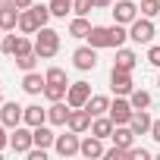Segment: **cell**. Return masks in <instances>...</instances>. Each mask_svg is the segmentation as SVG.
<instances>
[{
  "instance_id": "6da1fadb",
  "label": "cell",
  "mask_w": 160,
  "mask_h": 160,
  "mask_svg": "<svg viewBox=\"0 0 160 160\" xmlns=\"http://www.w3.org/2000/svg\"><path fill=\"white\" fill-rule=\"evenodd\" d=\"M57 50H60V32H53V28H38L35 32V53L41 57V60H50V57H57Z\"/></svg>"
},
{
  "instance_id": "7a4b0ae2",
  "label": "cell",
  "mask_w": 160,
  "mask_h": 160,
  "mask_svg": "<svg viewBox=\"0 0 160 160\" xmlns=\"http://www.w3.org/2000/svg\"><path fill=\"white\" fill-rule=\"evenodd\" d=\"M132 113H135V107H132V101H129V98L116 94V101H110V110H107V116H110L116 126H129Z\"/></svg>"
},
{
  "instance_id": "3957f363",
  "label": "cell",
  "mask_w": 160,
  "mask_h": 160,
  "mask_svg": "<svg viewBox=\"0 0 160 160\" xmlns=\"http://www.w3.org/2000/svg\"><path fill=\"white\" fill-rule=\"evenodd\" d=\"M129 38H132L135 44H151V41H154V22H151L148 16H138V19L129 25Z\"/></svg>"
},
{
  "instance_id": "277c9868",
  "label": "cell",
  "mask_w": 160,
  "mask_h": 160,
  "mask_svg": "<svg viewBox=\"0 0 160 160\" xmlns=\"http://www.w3.org/2000/svg\"><path fill=\"white\" fill-rule=\"evenodd\" d=\"M10 148L16 151V154H28L32 148H35V138H32V126H16L13 129V135H10Z\"/></svg>"
},
{
  "instance_id": "5b68a950",
  "label": "cell",
  "mask_w": 160,
  "mask_h": 160,
  "mask_svg": "<svg viewBox=\"0 0 160 160\" xmlns=\"http://www.w3.org/2000/svg\"><path fill=\"white\" fill-rule=\"evenodd\" d=\"M110 88H113V94H122V98H129L132 91H135V82H132V72H126V69H110Z\"/></svg>"
},
{
  "instance_id": "8992f818",
  "label": "cell",
  "mask_w": 160,
  "mask_h": 160,
  "mask_svg": "<svg viewBox=\"0 0 160 160\" xmlns=\"http://www.w3.org/2000/svg\"><path fill=\"white\" fill-rule=\"evenodd\" d=\"M110 13H113V22H119V25H132V22L138 19V3H135V0H116Z\"/></svg>"
},
{
  "instance_id": "52a82bcc",
  "label": "cell",
  "mask_w": 160,
  "mask_h": 160,
  "mask_svg": "<svg viewBox=\"0 0 160 160\" xmlns=\"http://www.w3.org/2000/svg\"><path fill=\"white\" fill-rule=\"evenodd\" d=\"M78 148H82V138H78V132H72V129L66 135H57V141H53V151L60 157H75Z\"/></svg>"
},
{
  "instance_id": "ba28073f",
  "label": "cell",
  "mask_w": 160,
  "mask_h": 160,
  "mask_svg": "<svg viewBox=\"0 0 160 160\" xmlns=\"http://www.w3.org/2000/svg\"><path fill=\"white\" fill-rule=\"evenodd\" d=\"M22 116H25V107H19L16 101H3L0 104V122H3L7 129L22 126Z\"/></svg>"
},
{
  "instance_id": "9c48e42d",
  "label": "cell",
  "mask_w": 160,
  "mask_h": 160,
  "mask_svg": "<svg viewBox=\"0 0 160 160\" xmlns=\"http://www.w3.org/2000/svg\"><path fill=\"white\" fill-rule=\"evenodd\" d=\"M72 66H75V69H82V72L94 69V66H98V47H91V44L75 47V53H72Z\"/></svg>"
},
{
  "instance_id": "30bf717a",
  "label": "cell",
  "mask_w": 160,
  "mask_h": 160,
  "mask_svg": "<svg viewBox=\"0 0 160 160\" xmlns=\"http://www.w3.org/2000/svg\"><path fill=\"white\" fill-rule=\"evenodd\" d=\"M88 98H91V85H88V82H72V85L66 88V104H69V107H85Z\"/></svg>"
},
{
  "instance_id": "8fae6325",
  "label": "cell",
  "mask_w": 160,
  "mask_h": 160,
  "mask_svg": "<svg viewBox=\"0 0 160 160\" xmlns=\"http://www.w3.org/2000/svg\"><path fill=\"white\" fill-rule=\"evenodd\" d=\"M91 119H94V116H91L85 107H72L66 129H72V132H78V135H82V132H88V129H91Z\"/></svg>"
},
{
  "instance_id": "7c38bea8",
  "label": "cell",
  "mask_w": 160,
  "mask_h": 160,
  "mask_svg": "<svg viewBox=\"0 0 160 160\" xmlns=\"http://www.w3.org/2000/svg\"><path fill=\"white\" fill-rule=\"evenodd\" d=\"M69 113H72L69 104L50 101V107H47V122H50V126H66V122H69Z\"/></svg>"
},
{
  "instance_id": "4fadbf2b",
  "label": "cell",
  "mask_w": 160,
  "mask_h": 160,
  "mask_svg": "<svg viewBox=\"0 0 160 160\" xmlns=\"http://www.w3.org/2000/svg\"><path fill=\"white\" fill-rule=\"evenodd\" d=\"M19 7L16 3H7V7H0V28L3 32H16L19 28Z\"/></svg>"
},
{
  "instance_id": "5bb4252c",
  "label": "cell",
  "mask_w": 160,
  "mask_h": 160,
  "mask_svg": "<svg viewBox=\"0 0 160 160\" xmlns=\"http://www.w3.org/2000/svg\"><path fill=\"white\" fill-rule=\"evenodd\" d=\"M104 138H98V135H88V138H82V148H78V154H82V157H104Z\"/></svg>"
},
{
  "instance_id": "9a60e30c",
  "label": "cell",
  "mask_w": 160,
  "mask_h": 160,
  "mask_svg": "<svg viewBox=\"0 0 160 160\" xmlns=\"http://www.w3.org/2000/svg\"><path fill=\"white\" fill-rule=\"evenodd\" d=\"M44 85H47V78L41 75V72H25V78H22V91L25 94H44Z\"/></svg>"
},
{
  "instance_id": "2e32d148",
  "label": "cell",
  "mask_w": 160,
  "mask_h": 160,
  "mask_svg": "<svg viewBox=\"0 0 160 160\" xmlns=\"http://www.w3.org/2000/svg\"><path fill=\"white\" fill-rule=\"evenodd\" d=\"M91 47H110V25H91V35L85 38Z\"/></svg>"
},
{
  "instance_id": "e0dca14e",
  "label": "cell",
  "mask_w": 160,
  "mask_h": 160,
  "mask_svg": "<svg viewBox=\"0 0 160 160\" xmlns=\"http://www.w3.org/2000/svg\"><path fill=\"white\" fill-rule=\"evenodd\" d=\"M22 122H25V126H32V129H35V126H44V122H47V110H44L41 104H28V107H25Z\"/></svg>"
},
{
  "instance_id": "ac0fdd59",
  "label": "cell",
  "mask_w": 160,
  "mask_h": 160,
  "mask_svg": "<svg viewBox=\"0 0 160 160\" xmlns=\"http://www.w3.org/2000/svg\"><path fill=\"white\" fill-rule=\"evenodd\" d=\"M151 116H148V110H135L132 113V119H129V126H132V132L135 135H151Z\"/></svg>"
},
{
  "instance_id": "d6986e66",
  "label": "cell",
  "mask_w": 160,
  "mask_h": 160,
  "mask_svg": "<svg viewBox=\"0 0 160 160\" xmlns=\"http://www.w3.org/2000/svg\"><path fill=\"white\" fill-rule=\"evenodd\" d=\"M32 138H35V148H44V151L53 148V141H57V135L50 132L47 122H44V126H35V129H32Z\"/></svg>"
},
{
  "instance_id": "ffe728a7",
  "label": "cell",
  "mask_w": 160,
  "mask_h": 160,
  "mask_svg": "<svg viewBox=\"0 0 160 160\" xmlns=\"http://www.w3.org/2000/svg\"><path fill=\"white\" fill-rule=\"evenodd\" d=\"M113 144L116 148H132L135 144V132H132V126H113Z\"/></svg>"
},
{
  "instance_id": "44dd1931",
  "label": "cell",
  "mask_w": 160,
  "mask_h": 160,
  "mask_svg": "<svg viewBox=\"0 0 160 160\" xmlns=\"http://www.w3.org/2000/svg\"><path fill=\"white\" fill-rule=\"evenodd\" d=\"M113 126H116V122H113L110 116H94V119H91V135L110 138V135H113Z\"/></svg>"
},
{
  "instance_id": "7402d4cb",
  "label": "cell",
  "mask_w": 160,
  "mask_h": 160,
  "mask_svg": "<svg viewBox=\"0 0 160 160\" xmlns=\"http://www.w3.org/2000/svg\"><path fill=\"white\" fill-rule=\"evenodd\" d=\"M135 63H138V57H135L129 47H116V63H113L116 69H126V72H132V69H135Z\"/></svg>"
},
{
  "instance_id": "603a6c76",
  "label": "cell",
  "mask_w": 160,
  "mask_h": 160,
  "mask_svg": "<svg viewBox=\"0 0 160 160\" xmlns=\"http://www.w3.org/2000/svg\"><path fill=\"white\" fill-rule=\"evenodd\" d=\"M85 110H88L91 116H104V113L110 110V98H104V94H91L88 104H85Z\"/></svg>"
},
{
  "instance_id": "cb8c5ba5",
  "label": "cell",
  "mask_w": 160,
  "mask_h": 160,
  "mask_svg": "<svg viewBox=\"0 0 160 160\" xmlns=\"http://www.w3.org/2000/svg\"><path fill=\"white\" fill-rule=\"evenodd\" d=\"M38 28H41V22L35 19V13H32V10H22V13H19V32H22V35H35Z\"/></svg>"
},
{
  "instance_id": "d4e9b609",
  "label": "cell",
  "mask_w": 160,
  "mask_h": 160,
  "mask_svg": "<svg viewBox=\"0 0 160 160\" xmlns=\"http://www.w3.org/2000/svg\"><path fill=\"white\" fill-rule=\"evenodd\" d=\"M69 35H72V38H88V35H91V22H88L85 16H75V19L69 22Z\"/></svg>"
},
{
  "instance_id": "484cf974",
  "label": "cell",
  "mask_w": 160,
  "mask_h": 160,
  "mask_svg": "<svg viewBox=\"0 0 160 160\" xmlns=\"http://www.w3.org/2000/svg\"><path fill=\"white\" fill-rule=\"evenodd\" d=\"M126 38H129V32H126V25H119V22H113V25H110V47H122V44H126Z\"/></svg>"
},
{
  "instance_id": "4316f807",
  "label": "cell",
  "mask_w": 160,
  "mask_h": 160,
  "mask_svg": "<svg viewBox=\"0 0 160 160\" xmlns=\"http://www.w3.org/2000/svg\"><path fill=\"white\" fill-rule=\"evenodd\" d=\"M66 88H69V85L47 82V85H44V98H47V101H63V98H66Z\"/></svg>"
},
{
  "instance_id": "83f0119b",
  "label": "cell",
  "mask_w": 160,
  "mask_h": 160,
  "mask_svg": "<svg viewBox=\"0 0 160 160\" xmlns=\"http://www.w3.org/2000/svg\"><path fill=\"white\" fill-rule=\"evenodd\" d=\"M129 101H132L135 110H148V107H151V94H148L144 88H135V91L129 94Z\"/></svg>"
},
{
  "instance_id": "f1b7e54d",
  "label": "cell",
  "mask_w": 160,
  "mask_h": 160,
  "mask_svg": "<svg viewBox=\"0 0 160 160\" xmlns=\"http://www.w3.org/2000/svg\"><path fill=\"white\" fill-rule=\"evenodd\" d=\"M16 44H19V35L16 32H7L3 38H0V50H3L7 57H16Z\"/></svg>"
},
{
  "instance_id": "f546056e",
  "label": "cell",
  "mask_w": 160,
  "mask_h": 160,
  "mask_svg": "<svg viewBox=\"0 0 160 160\" xmlns=\"http://www.w3.org/2000/svg\"><path fill=\"white\" fill-rule=\"evenodd\" d=\"M28 10H32V13H35V19L41 22V28H44V25L53 19V13H50V7H47V3H32Z\"/></svg>"
},
{
  "instance_id": "4dcf8cb0",
  "label": "cell",
  "mask_w": 160,
  "mask_h": 160,
  "mask_svg": "<svg viewBox=\"0 0 160 160\" xmlns=\"http://www.w3.org/2000/svg\"><path fill=\"white\" fill-rule=\"evenodd\" d=\"M38 60H41V57L32 50V53H22V57H16V66H19L22 72H32V69L38 66Z\"/></svg>"
},
{
  "instance_id": "1f68e13d",
  "label": "cell",
  "mask_w": 160,
  "mask_h": 160,
  "mask_svg": "<svg viewBox=\"0 0 160 160\" xmlns=\"http://www.w3.org/2000/svg\"><path fill=\"white\" fill-rule=\"evenodd\" d=\"M47 7H50V13H53L57 19H66V13L72 10V0H50Z\"/></svg>"
},
{
  "instance_id": "d6a6232c",
  "label": "cell",
  "mask_w": 160,
  "mask_h": 160,
  "mask_svg": "<svg viewBox=\"0 0 160 160\" xmlns=\"http://www.w3.org/2000/svg\"><path fill=\"white\" fill-rule=\"evenodd\" d=\"M138 10H141V16L154 19V16H160V0H141V3H138Z\"/></svg>"
},
{
  "instance_id": "836d02e7",
  "label": "cell",
  "mask_w": 160,
  "mask_h": 160,
  "mask_svg": "<svg viewBox=\"0 0 160 160\" xmlns=\"http://www.w3.org/2000/svg\"><path fill=\"white\" fill-rule=\"evenodd\" d=\"M91 10H98L94 0H72V13H75V16H88Z\"/></svg>"
},
{
  "instance_id": "e575fe53",
  "label": "cell",
  "mask_w": 160,
  "mask_h": 160,
  "mask_svg": "<svg viewBox=\"0 0 160 160\" xmlns=\"http://www.w3.org/2000/svg\"><path fill=\"white\" fill-rule=\"evenodd\" d=\"M126 160H151V151L148 148H126Z\"/></svg>"
},
{
  "instance_id": "d590c367",
  "label": "cell",
  "mask_w": 160,
  "mask_h": 160,
  "mask_svg": "<svg viewBox=\"0 0 160 160\" xmlns=\"http://www.w3.org/2000/svg\"><path fill=\"white\" fill-rule=\"evenodd\" d=\"M44 78H47V82H60V85H69V82H66V72H63L60 66H50V69L44 72Z\"/></svg>"
},
{
  "instance_id": "8d00e7d4",
  "label": "cell",
  "mask_w": 160,
  "mask_h": 160,
  "mask_svg": "<svg viewBox=\"0 0 160 160\" xmlns=\"http://www.w3.org/2000/svg\"><path fill=\"white\" fill-rule=\"evenodd\" d=\"M35 50V41H28L22 32H19V44H16V57H22V53H32Z\"/></svg>"
},
{
  "instance_id": "74e56055",
  "label": "cell",
  "mask_w": 160,
  "mask_h": 160,
  "mask_svg": "<svg viewBox=\"0 0 160 160\" xmlns=\"http://www.w3.org/2000/svg\"><path fill=\"white\" fill-rule=\"evenodd\" d=\"M104 157H107V160H126V148H116V144H113V148L104 151Z\"/></svg>"
},
{
  "instance_id": "f35d334b",
  "label": "cell",
  "mask_w": 160,
  "mask_h": 160,
  "mask_svg": "<svg viewBox=\"0 0 160 160\" xmlns=\"http://www.w3.org/2000/svg\"><path fill=\"white\" fill-rule=\"evenodd\" d=\"M148 63L160 69V44H151V47H148Z\"/></svg>"
},
{
  "instance_id": "ab89813d",
  "label": "cell",
  "mask_w": 160,
  "mask_h": 160,
  "mask_svg": "<svg viewBox=\"0 0 160 160\" xmlns=\"http://www.w3.org/2000/svg\"><path fill=\"white\" fill-rule=\"evenodd\" d=\"M25 157H28V160H44V157H47V151H44V148H32Z\"/></svg>"
},
{
  "instance_id": "60d3db41",
  "label": "cell",
  "mask_w": 160,
  "mask_h": 160,
  "mask_svg": "<svg viewBox=\"0 0 160 160\" xmlns=\"http://www.w3.org/2000/svg\"><path fill=\"white\" fill-rule=\"evenodd\" d=\"M10 148V135H7V126L0 122V151H7Z\"/></svg>"
},
{
  "instance_id": "b9f144b4",
  "label": "cell",
  "mask_w": 160,
  "mask_h": 160,
  "mask_svg": "<svg viewBox=\"0 0 160 160\" xmlns=\"http://www.w3.org/2000/svg\"><path fill=\"white\" fill-rule=\"evenodd\" d=\"M151 138L160 144V119H154V122H151Z\"/></svg>"
},
{
  "instance_id": "7bdbcfd3",
  "label": "cell",
  "mask_w": 160,
  "mask_h": 160,
  "mask_svg": "<svg viewBox=\"0 0 160 160\" xmlns=\"http://www.w3.org/2000/svg\"><path fill=\"white\" fill-rule=\"evenodd\" d=\"M13 3H16V7H19V10H28V7H32V3H35V0H13Z\"/></svg>"
},
{
  "instance_id": "ee69618b",
  "label": "cell",
  "mask_w": 160,
  "mask_h": 160,
  "mask_svg": "<svg viewBox=\"0 0 160 160\" xmlns=\"http://www.w3.org/2000/svg\"><path fill=\"white\" fill-rule=\"evenodd\" d=\"M94 7L98 10H107V7H113V0H94Z\"/></svg>"
},
{
  "instance_id": "f6af8a7d",
  "label": "cell",
  "mask_w": 160,
  "mask_h": 160,
  "mask_svg": "<svg viewBox=\"0 0 160 160\" xmlns=\"http://www.w3.org/2000/svg\"><path fill=\"white\" fill-rule=\"evenodd\" d=\"M7 3H13V0H0V7H7Z\"/></svg>"
},
{
  "instance_id": "bcb514c9",
  "label": "cell",
  "mask_w": 160,
  "mask_h": 160,
  "mask_svg": "<svg viewBox=\"0 0 160 160\" xmlns=\"http://www.w3.org/2000/svg\"><path fill=\"white\" fill-rule=\"evenodd\" d=\"M0 104H3V85H0Z\"/></svg>"
},
{
  "instance_id": "7dc6e473",
  "label": "cell",
  "mask_w": 160,
  "mask_h": 160,
  "mask_svg": "<svg viewBox=\"0 0 160 160\" xmlns=\"http://www.w3.org/2000/svg\"><path fill=\"white\" fill-rule=\"evenodd\" d=\"M157 85H160V78H157Z\"/></svg>"
}]
</instances>
